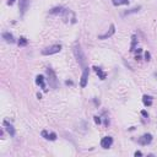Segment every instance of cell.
I'll return each mask as SVG.
<instances>
[{
  "instance_id": "cell-1",
  "label": "cell",
  "mask_w": 157,
  "mask_h": 157,
  "mask_svg": "<svg viewBox=\"0 0 157 157\" xmlns=\"http://www.w3.org/2000/svg\"><path fill=\"white\" fill-rule=\"evenodd\" d=\"M72 52H74V55L78 63V65H80L82 69H85L87 66V59H86V55L81 48V44L78 42H75L74 47H72Z\"/></svg>"
},
{
  "instance_id": "cell-2",
  "label": "cell",
  "mask_w": 157,
  "mask_h": 157,
  "mask_svg": "<svg viewBox=\"0 0 157 157\" xmlns=\"http://www.w3.org/2000/svg\"><path fill=\"white\" fill-rule=\"evenodd\" d=\"M45 72H47V81H48L49 86L52 88H58V77L54 72V70L52 68H47L45 69Z\"/></svg>"
},
{
  "instance_id": "cell-3",
  "label": "cell",
  "mask_w": 157,
  "mask_h": 157,
  "mask_svg": "<svg viewBox=\"0 0 157 157\" xmlns=\"http://www.w3.org/2000/svg\"><path fill=\"white\" fill-rule=\"evenodd\" d=\"M61 51V45L60 44H53V45H49L44 48L42 51V54L43 55H52V54H57Z\"/></svg>"
},
{
  "instance_id": "cell-4",
  "label": "cell",
  "mask_w": 157,
  "mask_h": 157,
  "mask_svg": "<svg viewBox=\"0 0 157 157\" xmlns=\"http://www.w3.org/2000/svg\"><path fill=\"white\" fill-rule=\"evenodd\" d=\"M152 135L151 134H144L143 136H140L139 139H137V143L141 145V146H147V145H150L151 143H152Z\"/></svg>"
},
{
  "instance_id": "cell-5",
  "label": "cell",
  "mask_w": 157,
  "mask_h": 157,
  "mask_svg": "<svg viewBox=\"0 0 157 157\" xmlns=\"http://www.w3.org/2000/svg\"><path fill=\"white\" fill-rule=\"evenodd\" d=\"M88 74H90L88 66H86L85 69H82V75H81V80H80V86H81V87H86V86H87V82H88Z\"/></svg>"
},
{
  "instance_id": "cell-6",
  "label": "cell",
  "mask_w": 157,
  "mask_h": 157,
  "mask_svg": "<svg viewBox=\"0 0 157 157\" xmlns=\"http://www.w3.org/2000/svg\"><path fill=\"white\" fill-rule=\"evenodd\" d=\"M114 33H115V26L112 23L111 26H109V29L107 31L106 33H103V35H100V36H98V39H102V41H104V39H108L109 37H112Z\"/></svg>"
},
{
  "instance_id": "cell-7",
  "label": "cell",
  "mask_w": 157,
  "mask_h": 157,
  "mask_svg": "<svg viewBox=\"0 0 157 157\" xmlns=\"http://www.w3.org/2000/svg\"><path fill=\"white\" fill-rule=\"evenodd\" d=\"M113 145V137L112 136H104L101 140V147L103 149H109Z\"/></svg>"
},
{
  "instance_id": "cell-8",
  "label": "cell",
  "mask_w": 157,
  "mask_h": 157,
  "mask_svg": "<svg viewBox=\"0 0 157 157\" xmlns=\"http://www.w3.org/2000/svg\"><path fill=\"white\" fill-rule=\"evenodd\" d=\"M28 8H29V0H20L19 9H20V14L21 15H25L26 11L28 10Z\"/></svg>"
},
{
  "instance_id": "cell-9",
  "label": "cell",
  "mask_w": 157,
  "mask_h": 157,
  "mask_svg": "<svg viewBox=\"0 0 157 157\" xmlns=\"http://www.w3.org/2000/svg\"><path fill=\"white\" fill-rule=\"evenodd\" d=\"M45 80H47V78H44V76H43V75H37V76H36V84H37L38 86H41V88H42L44 92H47Z\"/></svg>"
},
{
  "instance_id": "cell-10",
  "label": "cell",
  "mask_w": 157,
  "mask_h": 157,
  "mask_svg": "<svg viewBox=\"0 0 157 157\" xmlns=\"http://www.w3.org/2000/svg\"><path fill=\"white\" fill-rule=\"evenodd\" d=\"M4 127H5V129H6V131L9 133V135L10 136H15V134H16V130H15V128H14V125L11 124V123H9L8 120H4Z\"/></svg>"
},
{
  "instance_id": "cell-11",
  "label": "cell",
  "mask_w": 157,
  "mask_h": 157,
  "mask_svg": "<svg viewBox=\"0 0 157 157\" xmlns=\"http://www.w3.org/2000/svg\"><path fill=\"white\" fill-rule=\"evenodd\" d=\"M41 135L45 139V140H49V141H55L57 140V134L55 133H48L47 130H43L42 133H41Z\"/></svg>"
},
{
  "instance_id": "cell-12",
  "label": "cell",
  "mask_w": 157,
  "mask_h": 157,
  "mask_svg": "<svg viewBox=\"0 0 157 157\" xmlns=\"http://www.w3.org/2000/svg\"><path fill=\"white\" fill-rule=\"evenodd\" d=\"M65 8H63V6H55V8H53V9H51L49 10V14L51 15H63L65 12Z\"/></svg>"
},
{
  "instance_id": "cell-13",
  "label": "cell",
  "mask_w": 157,
  "mask_h": 157,
  "mask_svg": "<svg viewBox=\"0 0 157 157\" xmlns=\"http://www.w3.org/2000/svg\"><path fill=\"white\" fill-rule=\"evenodd\" d=\"M2 37H3V39H4L6 43H15V38H14V36H12L10 32H3Z\"/></svg>"
},
{
  "instance_id": "cell-14",
  "label": "cell",
  "mask_w": 157,
  "mask_h": 157,
  "mask_svg": "<svg viewBox=\"0 0 157 157\" xmlns=\"http://www.w3.org/2000/svg\"><path fill=\"white\" fill-rule=\"evenodd\" d=\"M92 69L96 71V74L98 75V77L101 78V80H106V77H107V74H106V72H104V71H103V70H102L101 68H98V66H93Z\"/></svg>"
},
{
  "instance_id": "cell-15",
  "label": "cell",
  "mask_w": 157,
  "mask_h": 157,
  "mask_svg": "<svg viewBox=\"0 0 157 157\" xmlns=\"http://www.w3.org/2000/svg\"><path fill=\"white\" fill-rule=\"evenodd\" d=\"M143 103H144L145 107H151L152 106V97L147 96V95H144L143 96Z\"/></svg>"
},
{
  "instance_id": "cell-16",
  "label": "cell",
  "mask_w": 157,
  "mask_h": 157,
  "mask_svg": "<svg viewBox=\"0 0 157 157\" xmlns=\"http://www.w3.org/2000/svg\"><path fill=\"white\" fill-rule=\"evenodd\" d=\"M112 3L114 6H120V5H128L130 3V0H112Z\"/></svg>"
},
{
  "instance_id": "cell-17",
  "label": "cell",
  "mask_w": 157,
  "mask_h": 157,
  "mask_svg": "<svg viewBox=\"0 0 157 157\" xmlns=\"http://www.w3.org/2000/svg\"><path fill=\"white\" fill-rule=\"evenodd\" d=\"M140 9H141V6H136V8H133V9L128 10V11H125V12H124L123 15H124V16H128V15H131V14L139 12V11H140Z\"/></svg>"
},
{
  "instance_id": "cell-18",
  "label": "cell",
  "mask_w": 157,
  "mask_h": 157,
  "mask_svg": "<svg viewBox=\"0 0 157 157\" xmlns=\"http://www.w3.org/2000/svg\"><path fill=\"white\" fill-rule=\"evenodd\" d=\"M131 39H133V42H131V45H130V52H134V51H135V47H136V42H137L136 36H135V35H133Z\"/></svg>"
},
{
  "instance_id": "cell-19",
  "label": "cell",
  "mask_w": 157,
  "mask_h": 157,
  "mask_svg": "<svg viewBox=\"0 0 157 157\" xmlns=\"http://www.w3.org/2000/svg\"><path fill=\"white\" fill-rule=\"evenodd\" d=\"M28 44V41L25 38V37H20V39H19V45L20 47H26Z\"/></svg>"
},
{
  "instance_id": "cell-20",
  "label": "cell",
  "mask_w": 157,
  "mask_h": 157,
  "mask_svg": "<svg viewBox=\"0 0 157 157\" xmlns=\"http://www.w3.org/2000/svg\"><path fill=\"white\" fill-rule=\"evenodd\" d=\"M145 60H146V61H150V60H151V54H150V52H145Z\"/></svg>"
},
{
  "instance_id": "cell-21",
  "label": "cell",
  "mask_w": 157,
  "mask_h": 157,
  "mask_svg": "<svg viewBox=\"0 0 157 157\" xmlns=\"http://www.w3.org/2000/svg\"><path fill=\"white\" fill-rule=\"evenodd\" d=\"M93 119H95V123H96V124H101V118H100V117L95 115V117H93Z\"/></svg>"
},
{
  "instance_id": "cell-22",
  "label": "cell",
  "mask_w": 157,
  "mask_h": 157,
  "mask_svg": "<svg viewBox=\"0 0 157 157\" xmlns=\"http://www.w3.org/2000/svg\"><path fill=\"white\" fill-rule=\"evenodd\" d=\"M141 115L145 117V118H149V114H147V112H146V111H141Z\"/></svg>"
},
{
  "instance_id": "cell-23",
  "label": "cell",
  "mask_w": 157,
  "mask_h": 157,
  "mask_svg": "<svg viewBox=\"0 0 157 157\" xmlns=\"http://www.w3.org/2000/svg\"><path fill=\"white\" fill-rule=\"evenodd\" d=\"M65 84H66V85H70V86H72V85H74V82H72L71 80H66V81H65Z\"/></svg>"
},
{
  "instance_id": "cell-24",
  "label": "cell",
  "mask_w": 157,
  "mask_h": 157,
  "mask_svg": "<svg viewBox=\"0 0 157 157\" xmlns=\"http://www.w3.org/2000/svg\"><path fill=\"white\" fill-rule=\"evenodd\" d=\"M15 2H16V0H9L8 4H9V5H14V4H15Z\"/></svg>"
},
{
  "instance_id": "cell-25",
  "label": "cell",
  "mask_w": 157,
  "mask_h": 157,
  "mask_svg": "<svg viewBox=\"0 0 157 157\" xmlns=\"http://www.w3.org/2000/svg\"><path fill=\"white\" fill-rule=\"evenodd\" d=\"M135 156L137 157V156H143V152H141V151H136L135 152Z\"/></svg>"
},
{
  "instance_id": "cell-26",
  "label": "cell",
  "mask_w": 157,
  "mask_h": 157,
  "mask_svg": "<svg viewBox=\"0 0 157 157\" xmlns=\"http://www.w3.org/2000/svg\"><path fill=\"white\" fill-rule=\"evenodd\" d=\"M93 102H95V103H96V106H100V101H97L96 98H93Z\"/></svg>"
},
{
  "instance_id": "cell-27",
  "label": "cell",
  "mask_w": 157,
  "mask_h": 157,
  "mask_svg": "<svg viewBox=\"0 0 157 157\" xmlns=\"http://www.w3.org/2000/svg\"><path fill=\"white\" fill-rule=\"evenodd\" d=\"M37 97H38V98H39V100H41V98H42V95H41V93H39V92H38V93H37Z\"/></svg>"
},
{
  "instance_id": "cell-28",
  "label": "cell",
  "mask_w": 157,
  "mask_h": 157,
  "mask_svg": "<svg viewBox=\"0 0 157 157\" xmlns=\"http://www.w3.org/2000/svg\"><path fill=\"white\" fill-rule=\"evenodd\" d=\"M155 76H156V77H157V72H155Z\"/></svg>"
}]
</instances>
